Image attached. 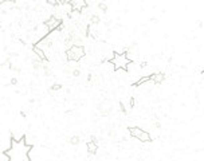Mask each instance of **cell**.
Returning a JSON list of instances; mask_svg holds the SVG:
<instances>
[{
    "instance_id": "obj_8",
    "label": "cell",
    "mask_w": 204,
    "mask_h": 161,
    "mask_svg": "<svg viewBox=\"0 0 204 161\" xmlns=\"http://www.w3.org/2000/svg\"><path fill=\"white\" fill-rule=\"evenodd\" d=\"M164 79H165V74H162V73H155V74L151 75V80L156 85L162 83L164 82Z\"/></svg>"
},
{
    "instance_id": "obj_11",
    "label": "cell",
    "mask_w": 204,
    "mask_h": 161,
    "mask_svg": "<svg viewBox=\"0 0 204 161\" xmlns=\"http://www.w3.org/2000/svg\"><path fill=\"white\" fill-rule=\"evenodd\" d=\"M86 146H87V152L90 154H96L97 153V149H98V145L96 141H87V144H86Z\"/></svg>"
},
{
    "instance_id": "obj_5",
    "label": "cell",
    "mask_w": 204,
    "mask_h": 161,
    "mask_svg": "<svg viewBox=\"0 0 204 161\" xmlns=\"http://www.w3.org/2000/svg\"><path fill=\"white\" fill-rule=\"evenodd\" d=\"M61 23H62V22H61L59 19H58L57 16H54V15H52V16H50V17H48L47 22H46L44 24H46V27L48 28V31H54V30H57L58 27L61 26Z\"/></svg>"
},
{
    "instance_id": "obj_16",
    "label": "cell",
    "mask_w": 204,
    "mask_h": 161,
    "mask_svg": "<svg viewBox=\"0 0 204 161\" xmlns=\"http://www.w3.org/2000/svg\"><path fill=\"white\" fill-rule=\"evenodd\" d=\"M98 7H99V10H101L102 12H106V11H107V6H106L105 3H99Z\"/></svg>"
},
{
    "instance_id": "obj_14",
    "label": "cell",
    "mask_w": 204,
    "mask_h": 161,
    "mask_svg": "<svg viewBox=\"0 0 204 161\" xmlns=\"http://www.w3.org/2000/svg\"><path fill=\"white\" fill-rule=\"evenodd\" d=\"M70 144H72V145L79 144V137H78V136H72V137L70 138Z\"/></svg>"
},
{
    "instance_id": "obj_10",
    "label": "cell",
    "mask_w": 204,
    "mask_h": 161,
    "mask_svg": "<svg viewBox=\"0 0 204 161\" xmlns=\"http://www.w3.org/2000/svg\"><path fill=\"white\" fill-rule=\"evenodd\" d=\"M32 50H34V52H35V55L38 56V58H40V59H42V61H47V59H48L47 55L43 52V50H42V48H40V47L38 46V44H35V46L32 47Z\"/></svg>"
},
{
    "instance_id": "obj_1",
    "label": "cell",
    "mask_w": 204,
    "mask_h": 161,
    "mask_svg": "<svg viewBox=\"0 0 204 161\" xmlns=\"http://www.w3.org/2000/svg\"><path fill=\"white\" fill-rule=\"evenodd\" d=\"M32 149V146L30 144H27V140L24 137L15 140H11V145L7 149L8 154L11 157V161H30V156L28 153Z\"/></svg>"
},
{
    "instance_id": "obj_18",
    "label": "cell",
    "mask_w": 204,
    "mask_h": 161,
    "mask_svg": "<svg viewBox=\"0 0 204 161\" xmlns=\"http://www.w3.org/2000/svg\"><path fill=\"white\" fill-rule=\"evenodd\" d=\"M61 87H62V86H61L59 83H54V85H52V90H61Z\"/></svg>"
},
{
    "instance_id": "obj_2",
    "label": "cell",
    "mask_w": 204,
    "mask_h": 161,
    "mask_svg": "<svg viewBox=\"0 0 204 161\" xmlns=\"http://www.w3.org/2000/svg\"><path fill=\"white\" fill-rule=\"evenodd\" d=\"M113 65V70H128V67L130 65V58L128 56V54H114L113 58L110 59Z\"/></svg>"
},
{
    "instance_id": "obj_3",
    "label": "cell",
    "mask_w": 204,
    "mask_h": 161,
    "mask_svg": "<svg viewBox=\"0 0 204 161\" xmlns=\"http://www.w3.org/2000/svg\"><path fill=\"white\" fill-rule=\"evenodd\" d=\"M66 56L69 61L78 62L85 56V48L83 46H78V44H72V46L66 51Z\"/></svg>"
},
{
    "instance_id": "obj_15",
    "label": "cell",
    "mask_w": 204,
    "mask_h": 161,
    "mask_svg": "<svg viewBox=\"0 0 204 161\" xmlns=\"http://www.w3.org/2000/svg\"><path fill=\"white\" fill-rule=\"evenodd\" d=\"M90 22H92L93 24H98V23H99V16H97V15H93L92 17H90Z\"/></svg>"
},
{
    "instance_id": "obj_17",
    "label": "cell",
    "mask_w": 204,
    "mask_h": 161,
    "mask_svg": "<svg viewBox=\"0 0 204 161\" xmlns=\"http://www.w3.org/2000/svg\"><path fill=\"white\" fill-rule=\"evenodd\" d=\"M46 2H47V4H50V6H52V7H57L58 4H59L58 0H46Z\"/></svg>"
},
{
    "instance_id": "obj_4",
    "label": "cell",
    "mask_w": 204,
    "mask_h": 161,
    "mask_svg": "<svg viewBox=\"0 0 204 161\" xmlns=\"http://www.w3.org/2000/svg\"><path fill=\"white\" fill-rule=\"evenodd\" d=\"M129 133H130V136H132V137L137 138V140L142 141V142H149V141H152V138H151V134H149L148 132L142 130L141 128H137V126H132V128H129Z\"/></svg>"
},
{
    "instance_id": "obj_7",
    "label": "cell",
    "mask_w": 204,
    "mask_h": 161,
    "mask_svg": "<svg viewBox=\"0 0 204 161\" xmlns=\"http://www.w3.org/2000/svg\"><path fill=\"white\" fill-rule=\"evenodd\" d=\"M87 6V0H71V7L72 10H77V11H81Z\"/></svg>"
},
{
    "instance_id": "obj_20",
    "label": "cell",
    "mask_w": 204,
    "mask_h": 161,
    "mask_svg": "<svg viewBox=\"0 0 204 161\" xmlns=\"http://www.w3.org/2000/svg\"><path fill=\"white\" fill-rule=\"evenodd\" d=\"M11 83H12V85H16V83H17V80H16L15 78H12V79H11Z\"/></svg>"
},
{
    "instance_id": "obj_19",
    "label": "cell",
    "mask_w": 204,
    "mask_h": 161,
    "mask_svg": "<svg viewBox=\"0 0 204 161\" xmlns=\"http://www.w3.org/2000/svg\"><path fill=\"white\" fill-rule=\"evenodd\" d=\"M72 74H74L75 77H78V75H79V70H74V71H72Z\"/></svg>"
},
{
    "instance_id": "obj_9",
    "label": "cell",
    "mask_w": 204,
    "mask_h": 161,
    "mask_svg": "<svg viewBox=\"0 0 204 161\" xmlns=\"http://www.w3.org/2000/svg\"><path fill=\"white\" fill-rule=\"evenodd\" d=\"M87 35L89 37H92V38H94V39H98V30H97V24H90L89 27H87Z\"/></svg>"
},
{
    "instance_id": "obj_13",
    "label": "cell",
    "mask_w": 204,
    "mask_h": 161,
    "mask_svg": "<svg viewBox=\"0 0 204 161\" xmlns=\"http://www.w3.org/2000/svg\"><path fill=\"white\" fill-rule=\"evenodd\" d=\"M13 6V0H3L2 2V10L4 8H10Z\"/></svg>"
},
{
    "instance_id": "obj_6",
    "label": "cell",
    "mask_w": 204,
    "mask_h": 161,
    "mask_svg": "<svg viewBox=\"0 0 204 161\" xmlns=\"http://www.w3.org/2000/svg\"><path fill=\"white\" fill-rule=\"evenodd\" d=\"M110 110H112V104L109 101H105L103 104H101V106H99V115L107 117V115L110 114Z\"/></svg>"
},
{
    "instance_id": "obj_12",
    "label": "cell",
    "mask_w": 204,
    "mask_h": 161,
    "mask_svg": "<svg viewBox=\"0 0 204 161\" xmlns=\"http://www.w3.org/2000/svg\"><path fill=\"white\" fill-rule=\"evenodd\" d=\"M149 80H151V75H147V77H141V78L137 80V82H136V86H141L142 83L149 82Z\"/></svg>"
}]
</instances>
